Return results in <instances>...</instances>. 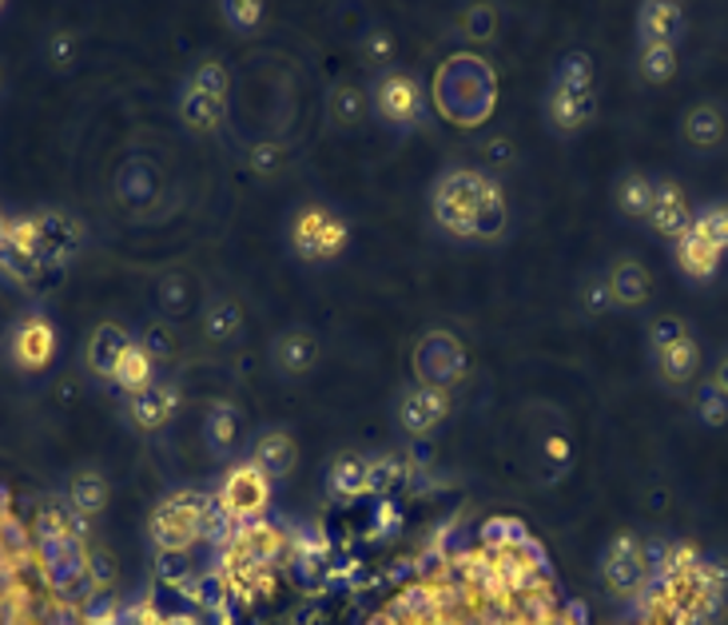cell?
Wrapping results in <instances>:
<instances>
[{"instance_id":"5bb4252c","label":"cell","mask_w":728,"mask_h":625,"mask_svg":"<svg viewBox=\"0 0 728 625\" xmlns=\"http://www.w3.org/2000/svg\"><path fill=\"white\" fill-rule=\"evenodd\" d=\"M549 108H554V123H558V128H566V132H574V128H581V123L594 116V92L554 88V100H549Z\"/></svg>"},{"instance_id":"603a6c76","label":"cell","mask_w":728,"mask_h":625,"mask_svg":"<svg viewBox=\"0 0 728 625\" xmlns=\"http://www.w3.org/2000/svg\"><path fill=\"white\" fill-rule=\"evenodd\" d=\"M236 435H239L236 407H228V403H216V407L208 410V443L216 446L219 455H228L231 443H236Z\"/></svg>"},{"instance_id":"f1b7e54d","label":"cell","mask_w":728,"mask_h":625,"mask_svg":"<svg viewBox=\"0 0 728 625\" xmlns=\"http://www.w3.org/2000/svg\"><path fill=\"white\" fill-rule=\"evenodd\" d=\"M239 331V307L236 304H216L208 311V335L211 339H228Z\"/></svg>"},{"instance_id":"f546056e","label":"cell","mask_w":728,"mask_h":625,"mask_svg":"<svg viewBox=\"0 0 728 625\" xmlns=\"http://www.w3.org/2000/svg\"><path fill=\"white\" fill-rule=\"evenodd\" d=\"M700 418H705L709 427H720V423L728 418V398L717 390V383L705 387V395H700Z\"/></svg>"},{"instance_id":"d4e9b609","label":"cell","mask_w":728,"mask_h":625,"mask_svg":"<svg viewBox=\"0 0 728 625\" xmlns=\"http://www.w3.org/2000/svg\"><path fill=\"white\" fill-rule=\"evenodd\" d=\"M700 239H709L717 251L728 247V204H717V208H705L700 216H692V228Z\"/></svg>"},{"instance_id":"8fae6325","label":"cell","mask_w":728,"mask_h":625,"mask_svg":"<svg viewBox=\"0 0 728 625\" xmlns=\"http://www.w3.org/2000/svg\"><path fill=\"white\" fill-rule=\"evenodd\" d=\"M176 390H168V387H143L140 395H132V418L140 423L143 430H156V427H163L171 418V410H176Z\"/></svg>"},{"instance_id":"60d3db41","label":"cell","mask_w":728,"mask_h":625,"mask_svg":"<svg viewBox=\"0 0 728 625\" xmlns=\"http://www.w3.org/2000/svg\"><path fill=\"white\" fill-rule=\"evenodd\" d=\"M0 80H4V77H0Z\"/></svg>"},{"instance_id":"52a82bcc","label":"cell","mask_w":728,"mask_h":625,"mask_svg":"<svg viewBox=\"0 0 728 625\" xmlns=\"http://www.w3.org/2000/svg\"><path fill=\"white\" fill-rule=\"evenodd\" d=\"M606 578H609V586L621 589V594H634V589L641 586L645 562H641V549H637L634 538H625L614 546V554H609V562H606Z\"/></svg>"},{"instance_id":"7c38bea8","label":"cell","mask_w":728,"mask_h":625,"mask_svg":"<svg viewBox=\"0 0 728 625\" xmlns=\"http://www.w3.org/2000/svg\"><path fill=\"white\" fill-rule=\"evenodd\" d=\"M128 335L120 331V327H112V323H104L100 331L92 335V343H88V363H92L96 375H108L112 379L116 375V363H120V355L128 351Z\"/></svg>"},{"instance_id":"f35d334b","label":"cell","mask_w":728,"mask_h":625,"mask_svg":"<svg viewBox=\"0 0 728 625\" xmlns=\"http://www.w3.org/2000/svg\"><path fill=\"white\" fill-rule=\"evenodd\" d=\"M717 390H720V395L728 398V359L720 363V375H717Z\"/></svg>"},{"instance_id":"cb8c5ba5","label":"cell","mask_w":728,"mask_h":625,"mask_svg":"<svg viewBox=\"0 0 728 625\" xmlns=\"http://www.w3.org/2000/svg\"><path fill=\"white\" fill-rule=\"evenodd\" d=\"M183 116H188V123H196V128H216V123L223 120V100L191 88V92L183 96Z\"/></svg>"},{"instance_id":"9a60e30c","label":"cell","mask_w":728,"mask_h":625,"mask_svg":"<svg viewBox=\"0 0 728 625\" xmlns=\"http://www.w3.org/2000/svg\"><path fill=\"white\" fill-rule=\"evenodd\" d=\"M677 259H681V267L692 275V279H705V275L717 271L720 251L709 244V239H700L697 231H685V236L677 239Z\"/></svg>"},{"instance_id":"e575fe53","label":"cell","mask_w":728,"mask_h":625,"mask_svg":"<svg viewBox=\"0 0 728 625\" xmlns=\"http://www.w3.org/2000/svg\"><path fill=\"white\" fill-rule=\"evenodd\" d=\"M72 57H77V37L72 32H57V37L48 40V60L52 65H68Z\"/></svg>"},{"instance_id":"5b68a950","label":"cell","mask_w":728,"mask_h":625,"mask_svg":"<svg viewBox=\"0 0 728 625\" xmlns=\"http://www.w3.org/2000/svg\"><path fill=\"white\" fill-rule=\"evenodd\" d=\"M267 503V478L256 470V466H243V470H236L228 478V486H223V506H228L231 514H256L259 506Z\"/></svg>"},{"instance_id":"d6a6232c","label":"cell","mask_w":728,"mask_h":625,"mask_svg":"<svg viewBox=\"0 0 728 625\" xmlns=\"http://www.w3.org/2000/svg\"><path fill=\"white\" fill-rule=\"evenodd\" d=\"M685 335V323L672 319V315H665V319L652 323V351H661V347H669V343H677Z\"/></svg>"},{"instance_id":"277c9868","label":"cell","mask_w":728,"mask_h":625,"mask_svg":"<svg viewBox=\"0 0 728 625\" xmlns=\"http://www.w3.org/2000/svg\"><path fill=\"white\" fill-rule=\"evenodd\" d=\"M295 244H299V251L311 259L335 256L342 247V228L331 216H322V211H307V216L299 219V228H295Z\"/></svg>"},{"instance_id":"7402d4cb","label":"cell","mask_w":728,"mask_h":625,"mask_svg":"<svg viewBox=\"0 0 728 625\" xmlns=\"http://www.w3.org/2000/svg\"><path fill=\"white\" fill-rule=\"evenodd\" d=\"M108 503V483L100 478L96 470H84L72 478V506H77L80 514H96L104 510Z\"/></svg>"},{"instance_id":"74e56055","label":"cell","mask_w":728,"mask_h":625,"mask_svg":"<svg viewBox=\"0 0 728 625\" xmlns=\"http://www.w3.org/2000/svg\"><path fill=\"white\" fill-rule=\"evenodd\" d=\"M267 163H275V148H259L256 152V168H267Z\"/></svg>"},{"instance_id":"e0dca14e","label":"cell","mask_w":728,"mask_h":625,"mask_svg":"<svg viewBox=\"0 0 728 625\" xmlns=\"http://www.w3.org/2000/svg\"><path fill=\"white\" fill-rule=\"evenodd\" d=\"M120 387H128L132 395H140L143 387H152V355L143 351L140 343H128V351L120 355L116 363V375H112Z\"/></svg>"},{"instance_id":"44dd1931","label":"cell","mask_w":728,"mask_h":625,"mask_svg":"<svg viewBox=\"0 0 728 625\" xmlns=\"http://www.w3.org/2000/svg\"><path fill=\"white\" fill-rule=\"evenodd\" d=\"M315 355H319V347H315V339L307 331H287L283 339H279V363H283V370H291V375L311 367Z\"/></svg>"},{"instance_id":"8992f818","label":"cell","mask_w":728,"mask_h":625,"mask_svg":"<svg viewBox=\"0 0 728 625\" xmlns=\"http://www.w3.org/2000/svg\"><path fill=\"white\" fill-rule=\"evenodd\" d=\"M52 347H57V335H52V327H48L44 319H37V315H29V319L20 323L17 339H12V351H17V359L24 363V367H44V363L52 359Z\"/></svg>"},{"instance_id":"6da1fadb","label":"cell","mask_w":728,"mask_h":625,"mask_svg":"<svg viewBox=\"0 0 728 625\" xmlns=\"http://www.w3.org/2000/svg\"><path fill=\"white\" fill-rule=\"evenodd\" d=\"M490 183L482 176H470V171H455L450 180H442L438 188V219H442L450 231H462V236H473L478 231V219L490 208Z\"/></svg>"},{"instance_id":"836d02e7","label":"cell","mask_w":728,"mask_h":625,"mask_svg":"<svg viewBox=\"0 0 728 625\" xmlns=\"http://www.w3.org/2000/svg\"><path fill=\"white\" fill-rule=\"evenodd\" d=\"M331 105H335V112H339V120H342V123H350V120H355V116L362 112V96L355 92V88H339V92H335Z\"/></svg>"},{"instance_id":"ba28073f","label":"cell","mask_w":728,"mask_h":625,"mask_svg":"<svg viewBox=\"0 0 728 625\" xmlns=\"http://www.w3.org/2000/svg\"><path fill=\"white\" fill-rule=\"evenodd\" d=\"M442 415H446V395L438 387L415 390V395L402 403V423H407V430H415V435H426L435 423H442Z\"/></svg>"},{"instance_id":"4316f807","label":"cell","mask_w":728,"mask_h":625,"mask_svg":"<svg viewBox=\"0 0 728 625\" xmlns=\"http://www.w3.org/2000/svg\"><path fill=\"white\" fill-rule=\"evenodd\" d=\"M672 68H677L672 44H645L641 48V72H645V80H652V85H665V80L672 77Z\"/></svg>"},{"instance_id":"9c48e42d","label":"cell","mask_w":728,"mask_h":625,"mask_svg":"<svg viewBox=\"0 0 728 625\" xmlns=\"http://www.w3.org/2000/svg\"><path fill=\"white\" fill-rule=\"evenodd\" d=\"M379 108L387 112V120L410 123L418 116V88L407 77H387L379 85Z\"/></svg>"},{"instance_id":"3957f363","label":"cell","mask_w":728,"mask_h":625,"mask_svg":"<svg viewBox=\"0 0 728 625\" xmlns=\"http://www.w3.org/2000/svg\"><path fill=\"white\" fill-rule=\"evenodd\" d=\"M649 219H652V228L661 231V236H677V239H681L685 231L692 228L689 199H685V191L677 188V183H672V180L652 183V208H649Z\"/></svg>"},{"instance_id":"1f68e13d","label":"cell","mask_w":728,"mask_h":625,"mask_svg":"<svg viewBox=\"0 0 728 625\" xmlns=\"http://www.w3.org/2000/svg\"><path fill=\"white\" fill-rule=\"evenodd\" d=\"M160 304H163V311H183V307H188V291H183L180 275H168L160 284Z\"/></svg>"},{"instance_id":"ac0fdd59","label":"cell","mask_w":728,"mask_h":625,"mask_svg":"<svg viewBox=\"0 0 728 625\" xmlns=\"http://www.w3.org/2000/svg\"><path fill=\"white\" fill-rule=\"evenodd\" d=\"M681 29L677 4H645L641 9V40L645 44H672V32Z\"/></svg>"},{"instance_id":"8d00e7d4","label":"cell","mask_w":728,"mask_h":625,"mask_svg":"<svg viewBox=\"0 0 728 625\" xmlns=\"http://www.w3.org/2000/svg\"><path fill=\"white\" fill-rule=\"evenodd\" d=\"M387 52H390V37H387V32L370 37V57H387Z\"/></svg>"},{"instance_id":"ffe728a7","label":"cell","mask_w":728,"mask_h":625,"mask_svg":"<svg viewBox=\"0 0 728 625\" xmlns=\"http://www.w3.org/2000/svg\"><path fill=\"white\" fill-rule=\"evenodd\" d=\"M720 132H725V123H720V112L717 108H692L689 120H685V136H689L692 148H717L720 143Z\"/></svg>"},{"instance_id":"ab89813d","label":"cell","mask_w":728,"mask_h":625,"mask_svg":"<svg viewBox=\"0 0 728 625\" xmlns=\"http://www.w3.org/2000/svg\"><path fill=\"white\" fill-rule=\"evenodd\" d=\"M4 247H9V219H0V256H4Z\"/></svg>"},{"instance_id":"7a4b0ae2","label":"cell","mask_w":728,"mask_h":625,"mask_svg":"<svg viewBox=\"0 0 728 625\" xmlns=\"http://www.w3.org/2000/svg\"><path fill=\"white\" fill-rule=\"evenodd\" d=\"M199 526H203V510H199V503L196 498H188V494H180V498H171V503H163L160 510H156L152 538L160 549L176 554V549H188L191 542H196Z\"/></svg>"},{"instance_id":"4dcf8cb0","label":"cell","mask_w":728,"mask_h":625,"mask_svg":"<svg viewBox=\"0 0 728 625\" xmlns=\"http://www.w3.org/2000/svg\"><path fill=\"white\" fill-rule=\"evenodd\" d=\"M196 88H199V92L219 96V100H223V88H228V72H223L219 65H203V68L196 72Z\"/></svg>"},{"instance_id":"2e32d148","label":"cell","mask_w":728,"mask_h":625,"mask_svg":"<svg viewBox=\"0 0 728 625\" xmlns=\"http://www.w3.org/2000/svg\"><path fill=\"white\" fill-rule=\"evenodd\" d=\"M295 466V443L287 435H267L263 443H259L256 450V470L263 474V478H283V474H291Z\"/></svg>"},{"instance_id":"4fadbf2b","label":"cell","mask_w":728,"mask_h":625,"mask_svg":"<svg viewBox=\"0 0 728 625\" xmlns=\"http://www.w3.org/2000/svg\"><path fill=\"white\" fill-rule=\"evenodd\" d=\"M697 363H700V351H697V343H692L689 335H681L677 343H669V347L657 351V367H661L665 379L677 383V387L697 375Z\"/></svg>"},{"instance_id":"d590c367","label":"cell","mask_w":728,"mask_h":625,"mask_svg":"<svg viewBox=\"0 0 728 625\" xmlns=\"http://www.w3.org/2000/svg\"><path fill=\"white\" fill-rule=\"evenodd\" d=\"M140 347L148 355H171V351H176V343H171L168 327H160V323H156V327H148V335H143Z\"/></svg>"},{"instance_id":"d6986e66","label":"cell","mask_w":728,"mask_h":625,"mask_svg":"<svg viewBox=\"0 0 728 625\" xmlns=\"http://www.w3.org/2000/svg\"><path fill=\"white\" fill-rule=\"evenodd\" d=\"M617 208L634 219L649 216V208H652V180L649 176H641V171L621 176V183H617Z\"/></svg>"},{"instance_id":"30bf717a","label":"cell","mask_w":728,"mask_h":625,"mask_svg":"<svg viewBox=\"0 0 728 625\" xmlns=\"http://www.w3.org/2000/svg\"><path fill=\"white\" fill-rule=\"evenodd\" d=\"M609 295H614V304H625V307H637L649 299V271L634 259H625L609 271Z\"/></svg>"},{"instance_id":"83f0119b","label":"cell","mask_w":728,"mask_h":625,"mask_svg":"<svg viewBox=\"0 0 728 625\" xmlns=\"http://www.w3.org/2000/svg\"><path fill=\"white\" fill-rule=\"evenodd\" d=\"M589 77H594V65L586 57H566L561 60V72H558V88H574V92H589Z\"/></svg>"},{"instance_id":"484cf974","label":"cell","mask_w":728,"mask_h":625,"mask_svg":"<svg viewBox=\"0 0 728 625\" xmlns=\"http://www.w3.org/2000/svg\"><path fill=\"white\" fill-rule=\"evenodd\" d=\"M362 486H367V463L355 458V455L339 458L335 470H331V490L342 494V498H350V494H359Z\"/></svg>"}]
</instances>
